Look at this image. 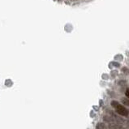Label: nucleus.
Returning <instances> with one entry per match:
<instances>
[{
	"instance_id": "1",
	"label": "nucleus",
	"mask_w": 129,
	"mask_h": 129,
	"mask_svg": "<svg viewBox=\"0 0 129 129\" xmlns=\"http://www.w3.org/2000/svg\"><path fill=\"white\" fill-rule=\"evenodd\" d=\"M111 106L114 108L115 110H116V112L118 114L122 115V116H127L128 115V114H129L128 110L123 106V105L118 103V101H111Z\"/></svg>"
},
{
	"instance_id": "2",
	"label": "nucleus",
	"mask_w": 129,
	"mask_h": 129,
	"mask_svg": "<svg viewBox=\"0 0 129 129\" xmlns=\"http://www.w3.org/2000/svg\"><path fill=\"white\" fill-rule=\"evenodd\" d=\"M121 101H122V103H123V105H125V106H129V97H123V98H122Z\"/></svg>"
},
{
	"instance_id": "3",
	"label": "nucleus",
	"mask_w": 129,
	"mask_h": 129,
	"mask_svg": "<svg viewBox=\"0 0 129 129\" xmlns=\"http://www.w3.org/2000/svg\"><path fill=\"white\" fill-rule=\"evenodd\" d=\"M97 129H106V126L103 123H99L97 125Z\"/></svg>"
},
{
	"instance_id": "4",
	"label": "nucleus",
	"mask_w": 129,
	"mask_h": 129,
	"mask_svg": "<svg viewBox=\"0 0 129 129\" xmlns=\"http://www.w3.org/2000/svg\"><path fill=\"white\" fill-rule=\"evenodd\" d=\"M125 95H126L127 97H129V89H127L126 90V92H125Z\"/></svg>"
}]
</instances>
